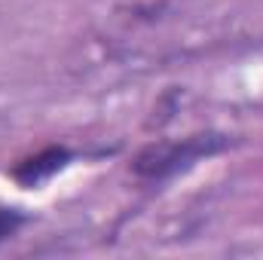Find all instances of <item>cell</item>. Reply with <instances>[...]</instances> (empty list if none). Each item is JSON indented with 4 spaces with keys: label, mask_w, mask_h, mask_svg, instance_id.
Segmentation results:
<instances>
[{
    "label": "cell",
    "mask_w": 263,
    "mask_h": 260,
    "mask_svg": "<svg viewBox=\"0 0 263 260\" xmlns=\"http://www.w3.org/2000/svg\"><path fill=\"white\" fill-rule=\"evenodd\" d=\"M227 147H230V138L217 135V132H199V135H187L181 141H156V144H147L135 156L132 172L141 181H165L181 172H190L196 162L227 150Z\"/></svg>",
    "instance_id": "obj_1"
},
{
    "label": "cell",
    "mask_w": 263,
    "mask_h": 260,
    "mask_svg": "<svg viewBox=\"0 0 263 260\" xmlns=\"http://www.w3.org/2000/svg\"><path fill=\"white\" fill-rule=\"evenodd\" d=\"M70 153L65 147H46L40 150L37 156H28L22 159L15 169H12V181L22 184V187H40L43 181H49L52 175H59L62 169L67 165Z\"/></svg>",
    "instance_id": "obj_2"
},
{
    "label": "cell",
    "mask_w": 263,
    "mask_h": 260,
    "mask_svg": "<svg viewBox=\"0 0 263 260\" xmlns=\"http://www.w3.org/2000/svg\"><path fill=\"white\" fill-rule=\"evenodd\" d=\"M22 211L18 208H6V205H0V242H6L18 227H22Z\"/></svg>",
    "instance_id": "obj_3"
}]
</instances>
